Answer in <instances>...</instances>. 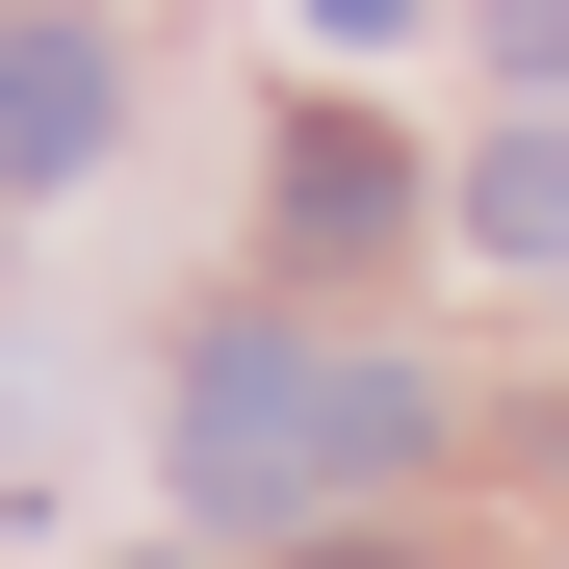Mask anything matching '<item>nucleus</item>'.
I'll return each instance as SVG.
<instances>
[{"label": "nucleus", "instance_id": "f257e3e1", "mask_svg": "<svg viewBox=\"0 0 569 569\" xmlns=\"http://www.w3.org/2000/svg\"><path fill=\"white\" fill-rule=\"evenodd\" d=\"M415 440H440L415 362H337V337H208L181 362V492L208 518H362V492H415Z\"/></svg>", "mask_w": 569, "mask_h": 569}, {"label": "nucleus", "instance_id": "20e7f679", "mask_svg": "<svg viewBox=\"0 0 569 569\" xmlns=\"http://www.w3.org/2000/svg\"><path fill=\"white\" fill-rule=\"evenodd\" d=\"M466 233H492V259H569V130H492V156H466Z\"/></svg>", "mask_w": 569, "mask_h": 569}, {"label": "nucleus", "instance_id": "f03ea898", "mask_svg": "<svg viewBox=\"0 0 569 569\" xmlns=\"http://www.w3.org/2000/svg\"><path fill=\"white\" fill-rule=\"evenodd\" d=\"M130 130V78H104V27H0V181H78Z\"/></svg>", "mask_w": 569, "mask_h": 569}, {"label": "nucleus", "instance_id": "7ed1b4c3", "mask_svg": "<svg viewBox=\"0 0 569 569\" xmlns=\"http://www.w3.org/2000/svg\"><path fill=\"white\" fill-rule=\"evenodd\" d=\"M389 233H415L389 130H337V104H311V130H284V259H389Z\"/></svg>", "mask_w": 569, "mask_h": 569}, {"label": "nucleus", "instance_id": "39448f33", "mask_svg": "<svg viewBox=\"0 0 569 569\" xmlns=\"http://www.w3.org/2000/svg\"><path fill=\"white\" fill-rule=\"evenodd\" d=\"M492 52H518V78H569V0H492Z\"/></svg>", "mask_w": 569, "mask_h": 569}, {"label": "nucleus", "instance_id": "423d86ee", "mask_svg": "<svg viewBox=\"0 0 569 569\" xmlns=\"http://www.w3.org/2000/svg\"><path fill=\"white\" fill-rule=\"evenodd\" d=\"M311 569H415V543H311Z\"/></svg>", "mask_w": 569, "mask_h": 569}]
</instances>
